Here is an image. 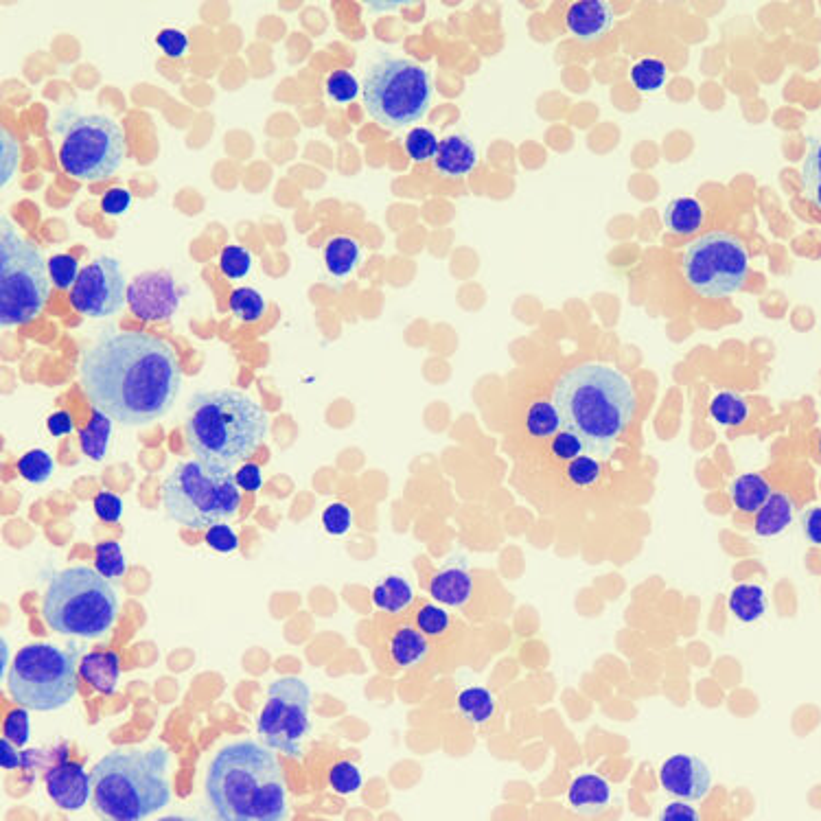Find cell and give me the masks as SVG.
Returning a JSON list of instances; mask_svg holds the SVG:
<instances>
[{"mask_svg": "<svg viewBox=\"0 0 821 821\" xmlns=\"http://www.w3.org/2000/svg\"><path fill=\"white\" fill-rule=\"evenodd\" d=\"M79 373L92 406L132 427L165 416L182 388L171 344L136 331L103 335L86 351Z\"/></svg>", "mask_w": 821, "mask_h": 821, "instance_id": "cell-1", "label": "cell"}, {"mask_svg": "<svg viewBox=\"0 0 821 821\" xmlns=\"http://www.w3.org/2000/svg\"><path fill=\"white\" fill-rule=\"evenodd\" d=\"M552 401L559 408L563 430L581 436L587 454L600 460L611 458L638 410L631 381L618 368L600 362L578 364L563 373Z\"/></svg>", "mask_w": 821, "mask_h": 821, "instance_id": "cell-2", "label": "cell"}, {"mask_svg": "<svg viewBox=\"0 0 821 821\" xmlns=\"http://www.w3.org/2000/svg\"><path fill=\"white\" fill-rule=\"evenodd\" d=\"M206 797L224 821H281L287 817L283 771L272 747L233 743L217 751L206 773Z\"/></svg>", "mask_w": 821, "mask_h": 821, "instance_id": "cell-3", "label": "cell"}, {"mask_svg": "<svg viewBox=\"0 0 821 821\" xmlns=\"http://www.w3.org/2000/svg\"><path fill=\"white\" fill-rule=\"evenodd\" d=\"M268 430V412L244 392L204 390L189 401V447L206 465L233 469L257 452Z\"/></svg>", "mask_w": 821, "mask_h": 821, "instance_id": "cell-4", "label": "cell"}, {"mask_svg": "<svg viewBox=\"0 0 821 821\" xmlns=\"http://www.w3.org/2000/svg\"><path fill=\"white\" fill-rule=\"evenodd\" d=\"M169 749L112 751L92 769V802L97 813L114 821H138L171 802Z\"/></svg>", "mask_w": 821, "mask_h": 821, "instance_id": "cell-5", "label": "cell"}, {"mask_svg": "<svg viewBox=\"0 0 821 821\" xmlns=\"http://www.w3.org/2000/svg\"><path fill=\"white\" fill-rule=\"evenodd\" d=\"M42 616L60 635L99 640L119 616V596L110 578L88 568L55 572L42 600Z\"/></svg>", "mask_w": 821, "mask_h": 821, "instance_id": "cell-6", "label": "cell"}, {"mask_svg": "<svg viewBox=\"0 0 821 821\" xmlns=\"http://www.w3.org/2000/svg\"><path fill=\"white\" fill-rule=\"evenodd\" d=\"M167 515L191 530H208L235 517L241 506V487L233 469L184 460L163 482Z\"/></svg>", "mask_w": 821, "mask_h": 821, "instance_id": "cell-7", "label": "cell"}, {"mask_svg": "<svg viewBox=\"0 0 821 821\" xmlns=\"http://www.w3.org/2000/svg\"><path fill=\"white\" fill-rule=\"evenodd\" d=\"M432 95L427 68L406 57H384L364 77V108L370 119L388 130L421 121L432 106Z\"/></svg>", "mask_w": 821, "mask_h": 821, "instance_id": "cell-8", "label": "cell"}, {"mask_svg": "<svg viewBox=\"0 0 821 821\" xmlns=\"http://www.w3.org/2000/svg\"><path fill=\"white\" fill-rule=\"evenodd\" d=\"M49 300V265L42 250L11 224L0 230V325H29Z\"/></svg>", "mask_w": 821, "mask_h": 821, "instance_id": "cell-9", "label": "cell"}, {"mask_svg": "<svg viewBox=\"0 0 821 821\" xmlns=\"http://www.w3.org/2000/svg\"><path fill=\"white\" fill-rule=\"evenodd\" d=\"M7 677L9 697L20 708L33 712L60 710L71 703L77 692L73 653H66L46 642L20 649Z\"/></svg>", "mask_w": 821, "mask_h": 821, "instance_id": "cell-10", "label": "cell"}, {"mask_svg": "<svg viewBox=\"0 0 821 821\" xmlns=\"http://www.w3.org/2000/svg\"><path fill=\"white\" fill-rule=\"evenodd\" d=\"M125 134L106 114H82L64 130L60 165L77 180H108L125 158Z\"/></svg>", "mask_w": 821, "mask_h": 821, "instance_id": "cell-11", "label": "cell"}, {"mask_svg": "<svg viewBox=\"0 0 821 821\" xmlns=\"http://www.w3.org/2000/svg\"><path fill=\"white\" fill-rule=\"evenodd\" d=\"M684 274L703 298H727L743 289L749 274V252L727 233H708L686 250Z\"/></svg>", "mask_w": 821, "mask_h": 821, "instance_id": "cell-12", "label": "cell"}, {"mask_svg": "<svg viewBox=\"0 0 821 821\" xmlns=\"http://www.w3.org/2000/svg\"><path fill=\"white\" fill-rule=\"evenodd\" d=\"M309 710L311 690L303 679L285 677L274 681L257 721L263 743L292 758L303 754V743L311 727Z\"/></svg>", "mask_w": 821, "mask_h": 821, "instance_id": "cell-13", "label": "cell"}, {"mask_svg": "<svg viewBox=\"0 0 821 821\" xmlns=\"http://www.w3.org/2000/svg\"><path fill=\"white\" fill-rule=\"evenodd\" d=\"M127 300V285L121 263L114 257H99L82 270L71 289V305L88 318H110Z\"/></svg>", "mask_w": 821, "mask_h": 821, "instance_id": "cell-14", "label": "cell"}, {"mask_svg": "<svg viewBox=\"0 0 821 821\" xmlns=\"http://www.w3.org/2000/svg\"><path fill=\"white\" fill-rule=\"evenodd\" d=\"M182 300V289L167 270L145 272L127 285V305L143 322L169 320Z\"/></svg>", "mask_w": 821, "mask_h": 821, "instance_id": "cell-15", "label": "cell"}, {"mask_svg": "<svg viewBox=\"0 0 821 821\" xmlns=\"http://www.w3.org/2000/svg\"><path fill=\"white\" fill-rule=\"evenodd\" d=\"M659 782L664 791L686 802H699L712 789V773L703 760L695 756L677 754L668 758L659 769Z\"/></svg>", "mask_w": 821, "mask_h": 821, "instance_id": "cell-16", "label": "cell"}, {"mask_svg": "<svg viewBox=\"0 0 821 821\" xmlns=\"http://www.w3.org/2000/svg\"><path fill=\"white\" fill-rule=\"evenodd\" d=\"M46 791L64 811H79L92 797V776L79 762L62 760L46 773Z\"/></svg>", "mask_w": 821, "mask_h": 821, "instance_id": "cell-17", "label": "cell"}, {"mask_svg": "<svg viewBox=\"0 0 821 821\" xmlns=\"http://www.w3.org/2000/svg\"><path fill=\"white\" fill-rule=\"evenodd\" d=\"M478 165L476 143L465 134H449L438 143L434 167L445 178H465Z\"/></svg>", "mask_w": 821, "mask_h": 821, "instance_id": "cell-18", "label": "cell"}, {"mask_svg": "<svg viewBox=\"0 0 821 821\" xmlns=\"http://www.w3.org/2000/svg\"><path fill=\"white\" fill-rule=\"evenodd\" d=\"M611 22H614V11L605 0H581V3H574L565 16V25L572 36L585 42L605 36L611 29Z\"/></svg>", "mask_w": 821, "mask_h": 821, "instance_id": "cell-19", "label": "cell"}, {"mask_svg": "<svg viewBox=\"0 0 821 821\" xmlns=\"http://www.w3.org/2000/svg\"><path fill=\"white\" fill-rule=\"evenodd\" d=\"M430 655V640L416 624H401L388 638L390 662L401 670L423 664Z\"/></svg>", "mask_w": 821, "mask_h": 821, "instance_id": "cell-20", "label": "cell"}, {"mask_svg": "<svg viewBox=\"0 0 821 821\" xmlns=\"http://www.w3.org/2000/svg\"><path fill=\"white\" fill-rule=\"evenodd\" d=\"M473 587L476 585H473L469 570L460 568V565H449V568H443L432 576L427 592L441 605L465 607L473 596Z\"/></svg>", "mask_w": 821, "mask_h": 821, "instance_id": "cell-21", "label": "cell"}, {"mask_svg": "<svg viewBox=\"0 0 821 821\" xmlns=\"http://www.w3.org/2000/svg\"><path fill=\"white\" fill-rule=\"evenodd\" d=\"M79 675L86 681V684L101 692V695H112L119 686L121 677V664L119 655L106 651V653H88L82 657V664H79Z\"/></svg>", "mask_w": 821, "mask_h": 821, "instance_id": "cell-22", "label": "cell"}, {"mask_svg": "<svg viewBox=\"0 0 821 821\" xmlns=\"http://www.w3.org/2000/svg\"><path fill=\"white\" fill-rule=\"evenodd\" d=\"M568 802L581 813L605 811L611 802V786L605 778L596 776V773H583V776L572 780Z\"/></svg>", "mask_w": 821, "mask_h": 821, "instance_id": "cell-23", "label": "cell"}, {"mask_svg": "<svg viewBox=\"0 0 821 821\" xmlns=\"http://www.w3.org/2000/svg\"><path fill=\"white\" fill-rule=\"evenodd\" d=\"M771 493V484L765 476H760V473H745V476H738L730 487L732 504L745 515H756L760 508L767 504Z\"/></svg>", "mask_w": 821, "mask_h": 821, "instance_id": "cell-24", "label": "cell"}, {"mask_svg": "<svg viewBox=\"0 0 821 821\" xmlns=\"http://www.w3.org/2000/svg\"><path fill=\"white\" fill-rule=\"evenodd\" d=\"M793 522V502L786 493H771L767 504L756 513L754 530L758 537H776Z\"/></svg>", "mask_w": 821, "mask_h": 821, "instance_id": "cell-25", "label": "cell"}, {"mask_svg": "<svg viewBox=\"0 0 821 821\" xmlns=\"http://www.w3.org/2000/svg\"><path fill=\"white\" fill-rule=\"evenodd\" d=\"M705 211L695 198H677L666 206L664 224L673 235H695L703 226Z\"/></svg>", "mask_w": 821, "mask_h": 821, "instance_id": "cell-26", "label": "cell"}, {"mask_svg": "<svg viewBox=\"0 0 821 821\" xmlns=\"http://www.w3.org/2000/svg\"><path fill=\"white\" fill-rule=\"evenodd\" d=\"M373 603L386 614H403L414 603V587L403 576H388L373 589Z\"/></svg>", "mask_w": 821, "mask_h": 821, "instance_id": "cell-27", "label": "cell"}, {"mask_svg": "<svg viewBox=\"0 0 821 821\" xmlns=\"http://www.w3.org/2000/svg\"><path fill=\"white\" fill-rule=\"evenodd\" d=\"M112 436V416H108L103 410L95 408L88 425L79 432V445H82V452L90 460H103L108 454Z\"/></svg>", "mask_w": 821, "mask_h": 821, "instance_id": "cell-28", "label": "cell"}, {"mask_svg": "<svg viewBox=\"0 0 821 821\" xmlns=\"http://www.w3.org/2000/svg\"><path fill=\"white\" fill-rule=\"evenodd\" d=\"M730 611L740 622H756L767 614V592L760 585L743 583L732 589Z\"/></svg>", "mask_w": 821, "mask_h": 821, "instance_id": "cell-29", "label": "cell"}, {"mask_svg": "<svg viewBox=\"0 0 821 821\" xmlns=\"http://www.w3.org/2000/svg\"><path fill=\"white\" fill-rule=\"evenodd\" d=\"M458 712L473 725H487L497 712V701L487 688L471 686L458 695Z\"/></svg>", "mask_w": 821, "mask_h": 821, "instance_id": "cell-30", "label": "cell"}, {"mask_svg": "<svg viewBox=\"0 0 821 821\" xmlns=\"http://www.w3.org/2000/svg\"><path fill=\"white\" fill-rule=\"evenodd\" d=\"M360 254V244L353 237H333L325 246V265L335 279H344L357 268Z\"/></svg>", "mask_w": 821, "mask_h": 821, "instance_id": "cell-31", "label": "cell"}, {"mask_svg": "<svg viewBox=\"0 0 821 821\" xmlns=\"http://www.w3.org/2000/svg\"><path fill=\"white\" fill-rule=\"evenodd\" d=\"M526 430L533 438H554L563 430V419L554 401L539 399L526 412Z\"/></svg>", "mask_w": 821, "mask_h": 821, "instance_id": "cell-32", "label": "cell"}, {"mask_svg": "<svg viewBox=\"0 0 821 821\" xmlns=\"http://www.w3.org/2000/svg\"><path fill=\"white\" fill-rule=\"evenodd\" d=\"M710 416L725 427H740L749 419V403L736 392H719L710 403Z\"/></svg>", "mask_w": 821, "mask_h": 821, "instance_id": "cell-33", "label": "cell"}, {"mask_svg": "<svg viewBox=\"0 0 821 821\" xmlns=\"http://www.w3.org/2000/svg\"><path fill=\"white\" fill-rule=\"evenodd\" d=\"M666 64L655 57H646L631 68V82L640 92H657L666 84Z\"/></svg>", "mask_w": 821, "mask_h": 821, "instance_id": "cell-34", "label": "cell"}, {"mask_svg": "<svg viewBox=\"0 0 821 821\" xmlns=\"http://www.w3.org/2000/svg\"><path fill=\"white\" fill-rule=\"evenodd\" d=\"M230 311L244 322H257L265 314V298L252 287H239L230 294Z\"/></svg>", "mask_w": 821, "mask_h": 821, "instance_id": "cell-35", "label": "cell"}, {"mask_svg": "<svg viewBox=\"0 0 821 821\" xmlns=\"http://www.w3.org/2000/svg\"><path fill=\"white\" fill-rule=\"evenodd\" d=\"M565 473H568V480L576 489H589L603 476V460L592 454H583L570 462Z\"/></svg>", "mask_w": 821, "mask_h": 821, "instance_id": "cell-36", "label": "cell"}, {"mask_svg": "<svg viewBox=\"0 0 821 821\" xmlns=\"http://www.w3.org/2000/svg\"><path fill=\"white\" fill-rule=\"evenodd\" d=\"M95 570L106 578H121L125 574V554L117 541H103L95 548Z\"/></svg>", "mask_w": 821, "mask_h": 821, "instance_id": "cell-37", "label": "cell"}, {"mask_svg": "<svg viewBox=\"0 0 821 821\" xmlns=\"http://www.w3.org/2000/svg\"><path fill=\"white\" fill-rule=\"evenodd\" d=\"M18 473L31 484H42L53 476V460L42 449H33L18 460Z\"/></svg>", "mask_w": 821, "mask_h": 821, "instance_id": "cell-38", "label": "cell"}, {"mask_svg": "<svg viewBox=\"0 0 821 821\" xmlns=\"http://www.w3.org/2000/svg\"><path fill=\"white\" fill-rule=\"evenodd\" d=\"M416 627H419L427 638H443L452 629V616L447 614V609L438 605H423L416 611Z\"/></svg>", "mask_w": 821, "mask_h": 821, "instance_id": "cell-39", "label": "cell"}, {"mask_svg": "<svg viewBox=\"0 0 821 821\" xmlns=\"http://www.w3.org/2000/svg\"><path fill=\"white\" fill-rule=\"evenodd\" d=\"M362 782H364L362 771L357 769V765H353V762H349V760L335 762V765L329 771L331 789L335 793H340V795L357 793L362 789Z\"/></svg>", "mask_w": 821, "mask_h": 821, "instance_id": "cell-40", "label": "cell"}, {"mask_svg": "<svg viewBox=\"0 0 821 821\" xmlns=\"http://www.w3.org/2000/svg\"><path fill=\"white\" fill-rule=\"evenodd\" d=\"M438 138L432 130L427 127H416L406 136V152L414 160V163H427L432 160L438 152Z\"/></svg>", "mask_w": 821, "mask_h": 821, "instance_id": "cell-41", "label": "cell"}, {"mask_svg": "<svg viewBox=\"0 0 821 821\" xmlns=\"http://www.w3.org/2000/svg\"><path fill=\"white\" fill-rule=\"evenodd\" d=\"M360 79H357L353 73L344 71V68H338V71H333L327 77V95L335 101V103H351L357 95H360Z\"/></svg>", "mask_w": 821, "mask_h": 821, "instance_id": "cell-42", "label": "cell"}, {"mask_svg": "<svg viewBox=\"0 0 821 821\" xmlns=\"http://www.w3.org/2000/svg\"><path fill=\"white\" fill-rule=\"evenodd\" d=\"M219 268L230 281H239L252 268V254L244 246H226L219 254Z\"/></svg>", "mask_w": 821, "mask_h": 821, "instance_id": "cell-43", "label": "cell"}, {"mask_svg": "<svg viewBox=\"0 0 821 821\" xmlns=\"http://www.w3.org/2000/svg\"><path fill=\"white\" fill-rule=\"evenodd\" d=\"M49 274L51 283L57 289H73L82 270H79V263L71 254H55L49 261Z\"/></svg>", "mask_w": 821, "mask_h": 821, "instance_id": "cell-44", "label": "cell"}, {"mask_svg": "<svg viewBox=\"0 0 821 821\" xmlns=\"http://www.w3.org/2000/svg\"><path fill=\"white\" fill-rule=\"evenodd\" d=\"M804 191L821 208V143L815 145L802 165Z\"/></svg>", "mask_w": 821, "mask_h": 821, "instance_id": "cell-45", "label": "cell"}, {"mask_svg": "<svg viewBox=\"0 0 821 821\" xmlns=\"http://www.w3.org/2000/svg\"><path fill=\"white\" fill-rule=\"evenodd\" d=\"M550 449H552V456L561 462H572L574 458L587 454L583 438L574 434L572 430H561L557 436H554Z\"/></svg>", "mask_w": 821, "mask_h": 821, "instance_id": "cell-46", "label": "cell"}, {"mask_svg": "<svg viewBox=\"0 0 821 821\" xmlns=\"http://www.w3.org/2000/svg\"><path fill=\"white\" fill-rule=\"evenodd\" d=\"M3 736L9 738L16 747H22L29 743L31 736V723H29V712L27 708L22 710H11L3 725Z\"/></svg>", "mask_w": 821, "mask_h": 821, "instance_id": "cell-47", "label": "cell"}, {"mask_svg": "<svg viewBox=\"0 0 821 821\" xmlns=\"http://www.w3.org/2000/svg\"><path fill=\"white\" fill-rule=\"evenodd\" d=\"M322 526L329 535H346L353 526V513L349 506L344 504H331L322 513Z\"/></svg>", "mask_w": 821, "mask_h": 821, "instance_id": "cell-48", "label": "cell"}, {"mask_svg": "<svg viewBox=\"0 0 821 821\" xmlns=\"http://www.w3.org/2000/svg\"><path fill=\"white\" fill-rule=\"evenodd\" d=\"M206 543L208 548H213L215 552L230 554L239 548V537L230 526L215 524L206 530Z\"/></svg>", "mask_w": 821, "mask_h": 821, "instance_id": "cell-49", "label": "cell"}, {"mask_svg": "<svg viewBox=\"0 0 821 821\" xmlns=\"http://www.w3.org/2000/svg\"><path fill=\"white\" fill-rule=\"evenodd\" d=\"M95 513L103 522H119L121 515H123V500L117 493H110V491H103L95 497Z\"/></svg>", "mask_w": 821, "mask_h": 821, "instance_id": "cell-50", "label": "cell"}, {"mask_svg": "<svg viewBox=\"0 0 821 821\" xmlns=\"http://www.w3.org/2000/svg\"><path fill=\"white\" fill-rule=\"evenodd\" d=\"M156 44L169 57H184L189 53V38L178 29H165L156 36Z\"/></svg>", "mask_w": 821, "mask_h": 821, "instance_id": "cell-51", "label": "cell"}, {"mask_svg": "<svg viewBox=\"0 0 821 821\" xmlns=\"http://www.w3.org/2000/svg\"><path fill=\"white\" fill-rule=\"evenodd\" d=\"M132 206V193L123 187H114L106 191L101 200V208L106 215H123L130 211Z\"/></svg>", "mask_w": 821, "mask_h": 821, "instance_id": "cell-52", "label": "cell"}, {"mask_svg": "<svg viewBox=\"0 0 821 821\" xmlns=\"http://www.w3.org/2000/svg\"><path fill=\"white\" fill-rule=\"evenodd\" d=\"M235 478H237L239 487L248 493H257L263 487L261 467L254 465V462H246V465L235 473Z\"/></svg>", "mask_w": 821, "mask_h": 821, "instance_id": "cell-53", "label": "cell"}, {"mask_svg": "<svg viewBox=\"0 0 821 821\" xmlns=\"http://www.w3.org/2000/svg\"><path fill=\"white\" fill-rule=\"evenodd\" d=\"M802 530L808 541L815 543V546H821V506L808 508L802 515Z\"/></svg>", "mask_w": 821, "mask_h": 821, "instance_id": "cell-54", "label": "cell"}, {"mask_svg": "<svg viewBox=\"0 0 821 821\" xmlns=\"http://www.w3.org/2000/svg\"><path fill=\"white\" fill-rule=\"evenodd\" d=\"M659 817H662L664 821H699V819H701L699 813H697V808L688 806L686 800L675 802V804H668Z\"/></svg>", "mask_w": 821, "mask_h": 821, "instance_id": "cell-55", "label": "cell"}, {"mask_svg": "<svg viewBox=\"0 0 821 821\" xmlns=\"http://www.w3.org/2000/svg\"><path fill=\"white\" fill-rule=\"evenodd\" d=\"M0 156H3V182H7L18 160V145L7 132H3V152H0Z\"/></svg>", "mask_w": 821, "mask_h": 821, "instance_id": "cell-56", "label": "cell"}, {"mask_svg": "<svg viewBox=\"0 0 821 821\" xmlns=\"http://www.w3.org/2000/svg\"><path fill=\"white\" fill-rule=\"evenodd\" d=\"M46 427H49V432L53 436H66L73 432V416L68 412H55L49 416V421H46Z\"/></svg>", "mask_w": 821, "mask_h": 821, "instance_id": "cell-57", "label": "cell"}, {"mask_svg": "<svg viewBox=\"0 0 821 821\" xmlns=\"http://www.w3.org/2000/svg\"><path fill=\"white\" fill-rule=\"evenodd\" d=\"M0 765H3V769L20 767V754L16 751V745L5 736L0 738Z\"/></svg>", "mask_w": 821, "mask_h": 821, "instance_id": "cell-58", "label": "cell"}, {"mask_svg": "<svg viewBox=\"0 0 821 821\" xmlns=\"http://www.w3.org/2000/svg\"><path fill=\"white\" fill-rule=\"evenodd\" d=\"M0 646H3V668H0V670H3V675H7V657H9V649H7V642H3V644H0Z\"/></svg>", "mask_w": 821, "mask_h": 821, "instance_id": "cell-59", "label": "cell"}, {"mask_svg": "<svg viewBox=\"0 0 821 821\" xmlns=\"http://www.w3.org/2000/svg\"><path fill=\"white\" fill-rule=\"evenodd\" d=\"M819 454H821V441H819Z\"/></svg>", "mask_w": 821, "mask_h": 821, "instance_id": "cell-60", "label": "cell"}]
</instances>
